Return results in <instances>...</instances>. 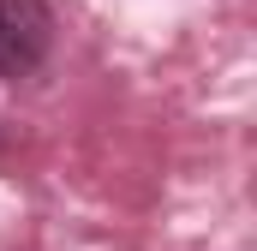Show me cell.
Wrapping results in <instances>:
<instances>
[{
    "label": "cell",
    "mask_w": 257,
    "mask_h": 251,
    "mask_svg": "<svg viewBox=\"0 0 257 251\" xmlns=\"http://www.w3.org/2000/svg\"><path fill=\"white\" fill-rule=\"evenodd\" d=\"M54 48L48 0H0V78H30Z\"/></svg>",
    "instance_id": "obj_1"
},
{
    "label": "cell",
    "mask_w": 257,
    "mask_h": 251,
    "mask_svg": "<svg viewBox=\"0 0 257 251\" xmlns=\"http://www.w3.org/2000/svg\"><path fill=\"white\" fill-rule=\"evenodd\" d=\"M0 156H6V126H0Z\"/></svg>",
    "instance_id": "obj_2"
}]
</instances>
